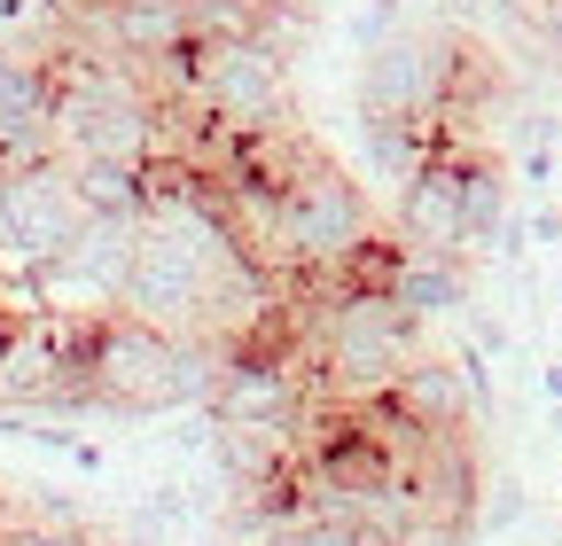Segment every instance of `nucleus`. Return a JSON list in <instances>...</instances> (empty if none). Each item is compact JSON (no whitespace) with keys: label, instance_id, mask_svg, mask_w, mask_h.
I'll return each instance as SVG.
<instances>
[{"label":"nucleus","instance_id":"obj_1","mask_svg":"<svg viewBox=\"0 0 562 546\" xmlns=\"http://www.w3.org/2000/svg\"><path fill=\"white\" fill-rule=\"evenodd\" d=\"M484 87V55L453 24H398L360 55V110L383 117H438L453 125Z\"/></svg>","mask_w":562,"mask_h":546},{"label":"nucleus","instance_id":"obj_2","mask_svg":"<svg viewBox=\"0 0 562 546\" xmlns=\"http://www.w3.org/2000/svg\"><path fill=\"white\" fill-rule=\"evenodd\" d=\"M273 187H281V227H290V250L305 258L313 289H336V273L383 235L368 187L351 180V172H336V164H328L321 149H305V141L290 149V172H281Z\"/></svg>","mask_w":562,"mask_h":546},{"label":"nucleus","instance_id":"obj_3","mask_svg":"<svg viewBox=\"0 0 562 546\" xmlns=\"http://www.w3.org/2000/svg\"><path fill=\"white\" fill-rule=\"evenodd\" d=\"M188 102L227 125V133H281L297 125V79H290V55L266 47L258 32H235V39H195L188 47Z\"/></svg>","mask_w":562,"mask_h":546},{"label":"nucleus","instance_id":"obj_4","mask_svg":"<svg viewBox=\"0 0 562 546\" xmlns=\"http://www.w3.org/2000/svg\"><path fill=\"white\" fill-rule=\"evenodd\" d=\"M172 344L180 335L133 320V312H87L79 320V360L94 375L102 414H172Z\"/></svg>","mask_w":562,"mask_h":546},{"label":"nucleus","instance_id":"obj_5","mask_svg":"<svg viewBox=\"0 0 562 546\" xmlns=\"http://www.w3.org/2000/svg\"><path fill=\"white\" fill-rule=\"evenodd\" d=\"M87 203L70 180V157H40L24 172H0V258L9 265H47L79 242Z\"/></svg>","mask_w":562,"mask_h":546},{"label":"nucleus","instance_id":"obj_6","mask_svg":"<svg viewBox=\"0 0 562 546\" xmlns=\"http://www.w3.org/2000/svg\"><path fill=\"white\" fill-rule=\"evenodd\" d=\"M469 149L476 141H453L446 133V149L422 164L391 203H398V242L406 250H430V258H469V235H461V172H469Z\"/></svg>","mask_w":562,"mask_h":546},{"label":"nucleus","instance_id":"obj_7","mask_svg":"<svg viewBox=\"0 0 562 546\" xmlns=\"http://www.w3.org/2000/svg\"><path fill=\"white\" fill-rule=\"evenodd\" d=\"M391 406L422 430H476L484 422V375L476 360H446V352H422L398 383H391Z\"/></svg>","mask_w":562,"mask_h":546},{"label":"nucleus","instance_id":"obj_8","mask_svg":"<svg viewBox=\"0 0 562 546\" xmlns=\"http://www.w3.org/2000/svg\"><path fill=\"white\" fill-rule=\"evenodd\" d=\"M117 312L149 320V328H165V335H195L203 282H195V273H188L172 250H157L149 235H140V250H133V265H125V282H117Z\"/></svg>","mask_w":562,"mask_h":546},{"label":"nucleus","instance_id":"obj_9","mask_svg":"<svg viewBox=\"0 0 562 546\" xmlns=\"http://www.w3.org/2000/svg\"><path fill=\"white\" fill-rule=\"evenodd\" d=\"M360 149H368V172L398 195L422 164L446 149V125H438V117H383V110H360Z\"/></svg>","mask_w":562,"mask_h":546},{"label":"nucleus","instance_id":"obj_10","mask_svg":"<svg viewBox=\"0 0 562 546\" xmlns=\"http://www.w3.org/2000/svg\"><path fill=\"white\" fill-rule=\"evenodd\" d=\"M383 289H391L414 320L469 312V273H461V258H430V250H406V242H398V265H391Z\"/></svg>","mask_w":562,"mask_h":546},{"label":"nucleus","instance_id":"obj_11","mask_svg":"<svg viewBox=\"0 0 562 546\" xmlns=\"http://www.w3.org/2000/svg\"><path fill=\"white\" fill-rule=\"evenodd\" d=\"M508 219V164L492 149H469V172H461V235H469V258L492 242V227Z\"/></svg>","mask_w":562,"mask_h":546},{"label":"nucleus","instance_id":"obj_12","mask_svg":"<svg viewBox=\"0 0 562 546\" xmlns=\"http://www.w3.org/2000/svg\"><path fill=\"white\" fill-rule=\"evenodd\" d=\"M70 180H79V203L102 219H140L149 203V164H94V157H70Z\"/></svg>","mask_w":562,"mask_h":546},{"label":"nucleus","instance_id":"obj_13","mask_svg":"<svg viewBox=\"0 0 562 546\" xmlns=\"http://www.w3.org/2000/svg\"><path fill=\"white\" fill-rule=\"evenodd\" d=\"M220 367H227V352L211 344V335H180L172 344V414L180 406H203L211 383H220Z\"/></svg>","mask_w":562,"mask_h":546},{"label":"nucleus","instance_id":"obj_14","mask_svg":"<svg viewBox=\"0 0 562 546\" xmlns=\"http://www.w3.org/2000/svg\"><path fill=\"white\" fill-rule=\"evenodd\" d=\"M9 546H94L79 523H40V515H16L9 523Z\"/></svg>","mask_w":562,"mask_h":546},{"label":"nucleus","instance_id":"obj_15","mask_svg":"<svg viewBox=\"0 0 562 546\" xmlns=\"http://www.w3.org/2000/svg\"><path fill=\"white\" fill-rule=\"evenodd\" d=\"M398 24H414V16H406V0H368L360 24H351V39H360V55H368V47H375V39H391Z\"/></svg>","mask_w":562,"mask_h":546},{"label":"nucleus","instance_id":"obj_16","mask_svg":"<svg viewBox=\"0 0 562 546\" xmlns=\"http://www.w3.org/2000/svg\"><path fill=\"white\" fill-rule=\"evenodd\" d=\"M524 515V492L516 485H501V492H484V508H476V531H508Z\"/></svg>","mask_w":562,"mask_h":546},{"label":"nucleus","instance_id":"obj_17","mask_svg":"<svg viewBox=\"0 0 562 546\" xmlns=\"http://www.w3.org/2000/svg\"><path fill=\"white\" fill-rule=\"evenodd\" d=\"M531 32H539V47H547V62H554V79H562V0H539Z\"/></svg>","mask_w":562,"mask_h":546}]
</instances>
